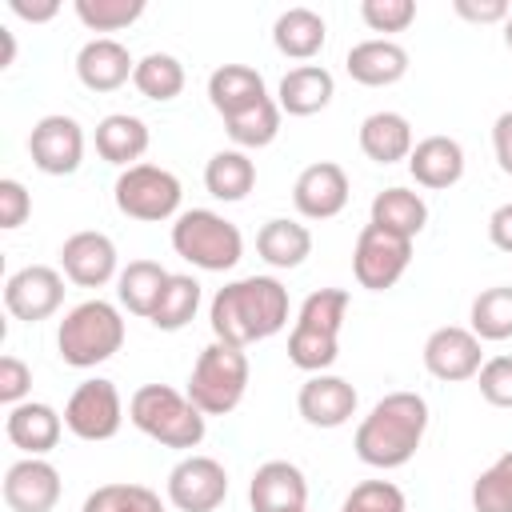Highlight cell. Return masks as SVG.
<instances>
[{"label":"cell","instance_id":"obj_1","mask_svg":"<svg viewBox=\"0 0 512 512\" xmlns=\"http://www.w3.org/2000/svg\"><path fill=\"white\" fill-rule=\"evenodd\" d=\"M208 324L212 340L232 348L268 340L288 324V288L276 276H240L212 296Z\"/></svg>","mask_w":512,"mask_h":512},{"label":"cell","instance_id":"obj_2","mask_svg":"<svg viewBox=\"0 0 512 512\" xmlns=\"http://www.w3.org/2000/svg\"><path fill=\"white\" fill-rule=\"evenodd\" d=\"M424 432H428V400L420 392H388L356 424L352 448L360 464L392 472L416 456V448L424 444Z\"/></svg>","mask_w":512,"mask_h":512},{"label":"cell","instance_id":"obj_3","mask_svg":"<svg viewBox=\"0 0 512 512\" xmlns=\"http://www.w3.org/2000/svg\"><path fill=\"white\" fill-rule=\"evenodd\" d=\"M348 316V292L344 288H316L304 296L296 324L288 332V360L300 372H328L340 356V328Z\"/></svg>","mask_w":512,"mask_h":512},{"label":"cell","instance_id":"obj_4","mask_svg":"<svg viewBox=\"0 0 512 512\" xmlns=\"http://www.w3.org/2000/svg\"><path fill=\"white\" fill-rule=\"evenodd\" d=\"M128 420L164 448H200L208 432V416L188 400V392H176L172 384H140L128 400Z\"/></svg>","mask_w":512,"mask_h":512},{"label":"cell","instance_id":"obj_5","mask_svg":"<svg viewBox=\"0 0 512 512\" xmlns=\"http://www.w3.org/2000/svg\"><path fill=\"white\" fill-rule=\"evenodd\" d=\"M56 348L68 368H96L124 348V316L108 300H84L64 312L56 328Z\"/></svg>","mask_w":512,"mask_h":512},{"label":"cell","instance_id":"obj_6","mask_svg":"<svg viewBox=\"0 0 512 512\" xmlns=\"http://www.w3.org/2000/svg\"><path fill=\"white\" fill-rule=\"evenodd\" d=\"M248 356L244 348H232V344H204L192 372H188V400L204 412V416H228L240 408L244 392H248Z\"/></svg>","mask_w":512,"mask_h":512},{"label":"cell","instance_id":"obj_7","mask_svg":"<svg viewBox=\"0 0 512 512\" xmlns=\"http://www.w3.org/2000/svg\"><path fill=\"white\" fill-rule=\"evenodd\" d=\"M172 248L200 272H228L244 256V236L212 208H188L172 224Z\"/></svg>","mask_w":512,"mask_h":512},{"label":"cell","instance_id":"obj_8","mask_svg":"<svg viewBox=\"0 0 512 512\" xmlns=\"http://www.w3.org/2000/svg\"><path fill=\"white\" fill-rule=\"evenodd\" d=\"M112 200L128 220L140 224H160V220H176L180 216V200L184 188L176 180V172L160 168V164H132L116 176L112 184Z\"/></svg>","mask_w":512,"mask_h":512},{"label":"cell","instance_id":"obj_9","mask_svg":"<svg viewBox=\"0 0 512 512\" xmlns=\"http://www.w3.org/2000/svg\"><path fill=\"white\" fill-rule=\"evenodd\" d=\"M124 424V400H120V388L104 376H92V380H80L64 404V428L76 436V440H88V444H100V440H112Z\"/></svg>","mask_w":512,"mask_h":512},{"label":"cell","instance_id":"obj_10","mask_svg":"<svg viewBox=\"0 0 512 512\" xmlns=\"http://www.w3.org/2000/svg\"><path fill=\"white\" fill-rule=\"evenodd\" d=\"M408 264H412V240L408 236H396L380 224L360 228L356 248H352V276L360 288L384 292L408 272Z\"/></svg>","mask_w":512,"mask_h":512},{"label":"cell","instance_id":"obj_11","mask_svg":"<svg viewBox=\"0 0 512 512\" xmlns=\"http://www.w3.org/2000/svg\"><path fill=\"white\" fill-rule=\"evenodd\" d=\"M28 156L44 176H72L84 160V128L76 116L48 112L28 132Z\"/></svg>","mask_w":512,"mask_h":512},{"label":"cell","instance_id":"obj_12","mask_svg":"<svg viewBox=\"0 0 512 512\" xmlns=\"http://www.w3.org/2000/svg\"><path fill=\"white\" fill-rule=\"evenodd\" d=\"M228 496V472L216 456L188 452L168 472V500L180 512H216Z\"/></svg>","mask_w":512,"mask_h":512},{"label":"cell","instance_id":"obj_13","mask_svg":"<svg viewBox=\"0 0 512 512\" xmlns=\"http://www.w3.org/2000/svg\"><path fill=\"white\" fill-rule=\"evenodd\" d=\"M60 304H64V272H56L52 264L16 268V272L4 280V308H8L16 320H24V324L48 320Z\"/></svg>","mask_w":512,"mask_h":512},{"label":"cell","instance_id":"obj_14","mask_svg":"<svg viewBox=\"0 0 512 512\" xmlns=\"http://www.w3.org/2000/svg\"><path fill=\"white\" fill-rule=\"evenodd\" d=\"M484 340L472 332V328H460V324H444L436 328L428 340H424V368L428 376L444 380V384H460V380H472L484 364Z\"/></svg>","mask_w":512,"mask_h":512},{"label":"cell","instance_id":"obj_15","mask_svg":"<svg viewBox=\"0 0 512 512\" xmlns=\"http://www.w3.org/2000/svg\"><path fill=\"white\" fill-rule=\"evenodd\" d=\"M60 272L80 288H104L108 280H116L120 276V256H116L112 236H104L96 228L72 232L60 244Z\"/></svg>","mask_w":512,"mask_h":512},{"label":"cell","instance_id":"obj_16","mask_svg":"<svg viewBox=\"0 0 512 512\" xmlns=\"http://www.w3.org/2000/svg\"><path fill=\"white\" fill-rule=\"evenodd\" d=\"M348 192H352L348 172H344L336 160H316V164H308V168L296 176V184H292V204H296V212H300L304 220H332V216L344 212Z\"/></svg>","mask_w":512,"mask_h":512},{"label":"cell","instance_id":"obj_17","mask_svg":"<svg viewBox=\"0 0 512 512\" xmlns=\"http://www.w3.org/2000/svg\"><path fill=\"white\" fill-rule=\"evenodd\" d=\"M0 492L12 512H52L60 500V472L44 456H24L8 464Z\"/></svg>","mask_w":512,"mask_h":512},{"label":"cell","instance_id":"obj_18","mask_svg":"<svg viewBox=\"0 0 512 512\" xmlns=\"http://www.w3.org/2000/svg\"><path fill=\"white\" fill-rule=\"evenodd\" d=\"M356 388L344 380V376H332V372H316L300 384L296 392V408L304 416V424L312 428H340L356 416Z\"/></svg>","mask_w":512,"mask_h":512},{"label":"cell","instance_id":"obj_19","mask_svg":"<svg viewBox=\"0 0 512 512\" xmlns=\"http://www.w3.org/2000/svg\"><path fill=\"white\" fill-rule=\"evenodd\" d=\"M252 512H308V480L292 460H264L248 484Z\"/></svg>","mask_w":512,"mask_h":512},{"label":"cell","instance_id":"obj_20","mask_svg":"<svg viewBox=\"0 0 512 512\" xmlns=\"http://www.w3.org/2000/svg\"><path fill=\"white\" fill-rule=\"evenodd\" d=\"M344 68L364 88H388L408 76V48L396 44L392 36H372V40H360L348 48Z\"/></svg>","mask_w":512,"mask_h":512},{"label":"cell","instance_id":"obj_21","mask_svg":"<svg viewBox=\"0 0 512 512\" xmlns=\"http://www.w3.org/2000/svg\"><path fill=\"white\" fill-rule=\"evenodd\" d=\"M132 72H136L132 52L112 36H96L76 52V80L88 92H116L132 80Z\"/></svg>","mask_w":512,"mask_h":512},{"label":"cell","instance_id":"obj_22","mask_svg":"<svg viewBox=\"0 0 512 512\" xmlns=\"http://www.w3.org/2000/svg\"><path fill=\"white\" fill-rule=\"evenodd\" d=\"M60 432H64V412H56L44 400H24L4 416V436L24 456H48L60 444Z\"/></svg>","mask_w":512,"mask_h":512},{"label":"cell","instance_id":"obj_23","mask_svg":"<svg viewBox=\"0 0 512 512\" xmlns=\"http://www.w3.org/2000/svg\"><path fill=\"white\" fill-rule=\"evenodd\" d=\"M332 96H336V80L324 64H296L280 76L276 88V104L288 116H316L332 104Z\"/></svg>","mask_w":512,"mask_h":512},{"label":"cell","instance_id":"obj_24","mask_svg":"<svg viewBox=\"0 0 512 512\" xmlns=\"http://www.w3.org/2000/svg\"><path fill=\"white\" fill-rule=\"evenodd\" d=\"M408 172H412V180L420 188H432V192L460 184V176H464V148H460V140L440 136V132L416 140V148L408 156Z\"/></svg>","mask_w":512,"mask_h":512},{"label":"cell","instance_id":"obj_25","mask_svg":"<svg viewBox=\"0 0 512 512\" xmlns=\"http://www.w3.org/2000/svg\"><path fill=\"white\" fill-rule=\"evenodd\" d=\"M360 152L372 160V164H400V160H408L412 156V148H416V140H412V124H408V116H400V112H372V116H364L360 120Z\"/></svg>","mask_w":512,"mask_h":512},{"label":"cell","instance_id":"obj_26","mask_svg":"<svg viewBox=\"0 0 512 512\" xmlns=\"http://www.w3.org/2000/svg\"><path fill=\"white\" fill-rule=\"evenodd\" d=\"M324 40H328L324 16H320L316 8H304V4L284 8V12L276 16V24H272V44H276V52L288 56V60H312V56H320Z\"/></svg>","mask_w":512,"mask_h":512},{"label":"cell","instance_id":"obj_27","mask_svg":"<svg viewBox=\"0 0 512 512\" xmlns=\"http://www.w3.org/2000/svg\"><path fill=\"white\" fill-rule=\"evenodd\" d=\"M264 96H268L264 76L256 68H248V64H220L208 76V100L224 120L244 112V108H252V104H260Z\"/></svg>","mask_w":512,"mask_h":512},{"label":"cell","instance_id":"obj_28","mask_svg":"<svg viewBox=\"0 0 512 512\" xmlns=\"http://www.w3.org/2000/svg\"><path fill=\"white\" fill-rule=\"evenodd\" d=\"M148 140H152L148 124L140 116H128V112H112V116H104L96 124V152L108 164H116L120 172L140 164V156L148 152Z\"/></svg>","mask_w":512,"mask_h":512},{"label":"cell","instance_id":"obj_29","mask_svg":"<svg viewBox=\"0 0 512 512\" xmlns=\"http://www.w3.org/2000/svg\"><path fill=\"white\" fill-rule=\"evenodd\" d=\"M368 224H380V228H388V232H396V236L416 240V236L424 232V224H428V204H424L420 192L392 184V188H384V192L372 196Z\"/></svg>","mask_w":512,"mask_h":512},{"label":"cell","instance_id":"obj_30","mask_svg":"<svg viewBox=\"0 0 512 512\" xmlns=\"http://www.w3.org/2000/svg\"><path fill=\"white\" fill-rule=\"evenodd\" d=\"M256 252L268 268H300L312 256V232L300 220L288 216H272L260 232H256Z\"/></svg>","mask_w":512,"mask_h":512},{"label":"cell","instance_id":"obj_31","mask_svg":"<svg viewBox=\"0 0 512 512\" xmlns=\"http://www.w3.org/2000/svg\"><path fill=\"white\" fill-rule=\"evenodd\" d=\"M168 276H172V272L160 268L156 260H128V264L120 268V276H116V300H120L132 316L152 320L156 300H160Z\"/></svg>","mask_w":512,"mask_h":512},{"label":"cell","instance_id":"obj_32","mask_svg":"<svg viewBox=\"0 0 512 512\" xmlns=\"http://www.w3.org/2000/svg\"><path fill=\"white\" fill-rule=\"evenodd\" d=\"M204 188H208V196H216L224 204H236L256 188V164L240 148H220L204 164Z\"/></svg>","mask_w":512,"mask_h":512},{"label":"cell","instance_id":"obj_33","mask_svg":"<svg viewBox=\"0 0 512 512\" xmlns=\"http://www.w3.org/2000/svg\"><path fill=\"white\" fill-rule=\"evenodd\" d=\"M132 84L144 100H156V104H168L184 92V64L172 56V52H148L136 60V72H132Z\"/></svg>","mask_w":512,"mask_h":512},{"label":"cell","instance_id":"obj_34","mask_svg":"<svg viewBox=\"0 0 512 512\" xmlns=\"http://www.w3.org/2000/svg\"><path fill=\"white\" fill-rule=\"evenodd\" d=\"M280 116H284L280 104H276L272 96H264L260 104H252V108L228 116V120H224V132H228V140H232L240 152H248V148H268V144L280 136Z\"/></svg>","mask_w":512,"mask_h":512},{"label":"cell","instance_id":"obj_35","mask_svg":"<svg viewBox=\"0 0 512 512\" xmlns=\"http://www.w3.org/2000/svg\"><path fill=\"white\" fill-rule=\"evenodd\" d=\"M196 308H200V280L196 276H184V272H172L168 284H164V292H160V300H156L152 324L160 332H180V328L192 324Z\"/></svg>","mask_w":512,"mask_h":512},{"label":"cell","instance_id":"obj_36","mask_svg":"<svg viewBox=\"0 0 512 512\" xmlns=\"http://www.w3.org/2000/svg\"><path fill=\"white\" fill-rule=\"evenodd\" d=\"M468 320H472V332L480 340H512V288L508 284L484 288L472 300Z\"/></svg>","mask_w":512,"mask_h":512},{"label":"cell","instance_id":"obj_37","mask_svg":"<svg viewBox=\"0 0 512 512\" xmlns=\"http://www.w3.org/2000/svg\"><path fill=\"white\" fill-rule=\"evenodd\" d=\"M80 512H164V500L160 492H152L148 484H100L84 496V508Z\"/></svg>","mask_w":512,"mask_h":512},{"label":"cell","instance_id":"obj_38","mask_svg":"<svg viewBox=\"0 0 512 512\" xmlns=\"http://www.w3.org/2000/svg\"><path fill=\"white\" fill-rule=\"evenodd\" d=\"M472 508L476 512H512V448L496 456L472 480Z\"/></svg>","mask_w":512,"mask_h":512},{"label":"cell","instance_id":"obj_39","mask_svg":"<svg viewBox=\"0 0 512 512\" xmlns=\"http://www.w3.org/2000/svg\"><path fill=\"white\" fill-rule=\"evenodd\" d=\"M72 12L88 32H120L144 16V0H76Z\"/></svg>","mask_w":512,"mask_h":512},{"label":"cell","instance_id":"obj_40","mask_svg":"<svg viewBox=\"0 0 512 512\" xmlns=\"http://www.w3.org/2000/svg\"><path fill=\"white\" fill-rule=\"evenodd\" d=\"M340 512H408V500L392 480H360L344 496Z\"/></svg>","mask_w":512,"mask_h":512},{"label":"cell","instance_id":"obj_41","mask_svg":"<svg viewBox=\"0 0 512 512\" xmlns=\"http://www.w3.org/2000/svg\"><path fill=\"white\" fill-rule=\"evenodd\" d=\"M360 20L372 32H404L416 20V4L412 0H364Z\"/></svg>","mask_w":512,"mask_h":512},{"label":"cell","instance_id":"obj_42","mask_svg":"<svg viewBox=\"0 0 512 512\" xmlns=\"http://www.w3.org/2000/svg\"><path fill=\"white\" fill-rule=\"evenodd\" d=\"M476 384H480V396L492 408H512V356L484 360L480 372H476Z\"/></svg>","mask_w":512,"mask_h":512},{"label":"cell","instance_id":"obj_43","mask_svg":"<svg viewBox=\"0 0 512 512\" xmlns=\"http://www.w3.org/2000/svg\"><path fill=\"white\" fill-rule=\"evenodd\" d=\"M28 392H32V368L12 352L0 356V400L8 408H16V404L28 400Z\"/></svg>","mask_w":512,"mask_h":512},{"label":"cell","instance_id":"obj_44","mask_svg":"<svg viewBox=\"0 0 512 512\" xmlns=\"http://www.w3.org/2000/svg\"><path fill=\"white\" fill-rule=\"evenodd\" d=\"M32 216V196H28V188L20 184V180H12V176H4L0 180V228H20L24 220Z\"/></svg>","mask_w":512,"mask_h":512},{"label":"cell","instance_id":"obj_45","mask_svg":"<svg viewBox=\"0 0 512 512\" xmlns=\"http://www.w3.org/2000/svg\"><path fill=\"white\" fill-rule=\"evenodd\" d=\"M452 12L468 24H504L512 4L508 0H452Z\"/></svg>","mask_w":512,"mask_h":512},{"label":"cell","instance_id":"obj_46","mask_svg":"<svg viewBox=\"0 0 512 512\" xmlns=\"http://www.w3.org/2000/svg\"><path fill=\"white\" fill-rule=\"evenodd\" d=\"M492 152H496V164L504 176H512V108L496 116L492 124Z\"/></svg>","mask_w":512,"mask_h":512},{"label":"cell","instance_id":"obj_47","mask_svg":"<svg viewBox=\"0 0 512 512\" xmlns=\"http://www.w3.org/2000/svg\"><path fill=\"white\" fill-rule=\"evenodd\" d=\"M8 12L28 24H48L60 12V0H8Z\"/></svg>","mask_w":512,"mask_h":512},{"label":"cell","instance_id":"obj_48","mask_svg":"<svg viewBox=\"0 0 512 512\" xmlns=\"http://www.w3.org/2000/svg\"><path fill=\"white\" fill-rule=\"evenodd\" d=\"M488 240L500 252H512V200L500 204V208H492V216H488Z\"/></svg>","mask_w":512,"mask_h":512},{"label":"cell","instance_id":"obj_49","mask_svg":"<svg viewBox=\"0 0 512 512\" xmlns=\"http://www.w3.org/2000/svg\"><path fill=\"white\" fill-rule=\"evenodd\" d=\"M0 40H4V60H0V68H12V60H16V40H12L8 28H0Z\"/></svg>","mask_w":512,"mask_h":512},{"label":"cell","instance_id":"obj_50","mask_svg":"<svg viewBox=\"0 0 512 512\" xmlns=\"http://www.w3.org/2000/svg\"><path fill=\"white\" fill-rule=\"evenodd\" d=\"M504 44H508V52H512V12H508V20H504Z\"/></svg>","mask_w":512,"mask_h":512}]
</instances>
